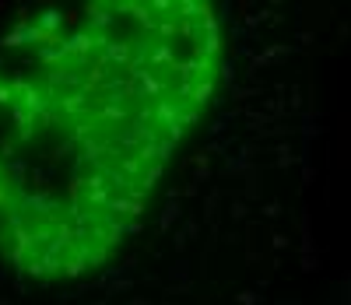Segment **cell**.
<instances>
[{
    "instance_id": "cell-1",
    "label": "cell",
    "mask_w": 351,
    "mask_h": 305,
    "mask_svg": "<svg viewBox=\"0 0 351 305\" xmlns=\"http://www.w3.org/2000/svg\"><path fill=\"white\" fill-rule=\"evenodd\" d=\"M0 77V253L36 278L102 267L144 215L169 155L208 109L218 18L200 0L49 11Z\"/></svg>"
}]
</instances>
